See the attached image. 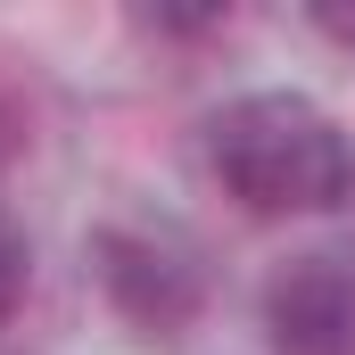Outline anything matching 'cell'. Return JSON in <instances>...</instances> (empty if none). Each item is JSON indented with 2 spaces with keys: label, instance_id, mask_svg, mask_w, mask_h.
<instances>
[{
  "label": "cell",
  "instance_id": "1",
  "mask_svg": "<svg viewBox=\"0 0 355 355\" xmlns=\"http://www.w3.org/2000/svg\"><path fill=\"white\" fill-rule=\"evenodd\" d=\"M207 166L248 215H322L347 198V132L306 91H240L207 116Z\"/></svg>",
  "mask_w": 355,
  "mask_h": 355
},
{
  "label": "cell",
  "instance_id": "4",
  "mask_svg": "<svg viewBox=\"0 0 355 355\" xmlns=\"http://www.w3.org/2000/svg\"><path fill=\"white\" fill-rule=\"evenodd\" d=\"M25 289H33V248H25V232L0 215V322L25 306Z\"/></svg>",
  "mask_w": 355,
  "mask_h": 355
},
{
  "label": "cell",
  "instance_id": "3",
  "mask_svg": "<svg viewBox=\"0 0 355 355\" xmlns=\"http://www.w3.org/2000/svg\"><path fill=\"white\" fill-rule=\"evenodd\" d=\"M265 331L281 355H355V257L306 248L265 281Z\"/></svg>",
  "mask_w": 355,
  "mask_h": 355
},
{
  "label": "cell",
  "instance_id": "2",
  "mask_svg": "<svg viewBox=\"0 0 355 355\" xmlns=\"http://www.w3.org/2000/svg\"><path fill=\"white\" fill-rule=\"evenodd\" d=\"M91 265H99L107 306H116L141 339H174L182 322L198 314V297H207L198 257L182 248L174 232H157V223H107V232L91 240Z\"/></svg>",
  "mask_w": 355,
  "mask_h": 355
}]
</instances>
